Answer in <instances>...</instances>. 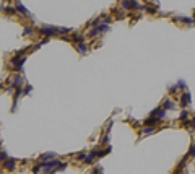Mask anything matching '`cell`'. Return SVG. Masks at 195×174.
Wrapping results in <instances>:
<instances>
[{
	"instance_id": "obj_18",
	"label": "cell",
	"mask_w": 195,
	"mask_h": 174,
	"mask_svg": "<svg viewBox=\"0 0 195 174\" xmlns=\"http://www.w3.org/2000/svg\"><path fill=\"white\" fill-rule=\"evenodd\" d=\"M184 125H185L187 129H192V130H194V129H195V117H194V119H188V121L185 122Z\"/></svg>"
},
{
	"instance_id": "obj_6",
	"label": "cell",
	"mask_w": 195,
	"mask_h": 174,
	"mask_svg": "<svg viewBox=\"0 0 195 174\" xmlns=\"http://www.w3.org/2000/svg\"><path fill=\"white\" fill-rule=\"evenodd\" d=\"M176 106H177V103L172 101L171 98H166L164 101H162V109H164V111H174Z\"/></svg>"
},
{
	"instance_id": "obj_10",
	"label": "cell",
	"mask_w": 195,
	"mask_h": 174,
	"mask_svg": "<svg viewBox=\"0 0 195 174\" xmlns=\"http://www.w3.org/2000/svg\"><path fill=\"white\" fill-rule=\"evenodd\" d=\"M15 8H16V12H18V13L25 15V17H31V13H29V12L26 10L23 4H15Z\"/></svg>"
},
{
	"instance_id": "obj_4",
	"label": "cell",
	"mask_w": 195,
	"mask_h": 174,
	"mask_svg": "<svg viewBox=\"0 0 195 174\" xmlns=\"http://www.w3.org/2000/svg\"><path fill=\"white\" fill-rule=\"evenodd\" d=\"M150 116H151V117H158L159 121H162V119L166 117V111L162 109V106H159V108L153 109V111L150 112Z\"/></svg>"
},
{
	"instance_id": "obj_25",
	"label": "cell",
	"mask_w": 195,
	"mask_h": 174,
	"mask_svg": "<svg viewBox=\"0 0 195 174\" xmlns=\"http://www.w3.org/2000/svg\"><path fill=\"white\" fill-rule=\"evenodd\" d=\"M5 12H6V13H8V15H12V13H15L16 10H13L12 7H6V8H5Z\"/></svg>"
},
{
	"instance_id": "obj_12",
	"label": "cell",
	"mask_w": 195,
	"mask_h": 174,
	"mask_svg": "<svg viewBox=\"0 0 195 174\" xmlns=\"http://www.w3.org/2000/svg\"><path fill=\"white\" fill-rule=\"evenodd\" d=\"M55 156H57V153H44V155H41V161H52V160H55Z\"/></svg>"
},
{
	"instance_id": "obj_20",
	"label": "cell",
	"mask_w": 195,
	"mask_h": 174,
	"mask_svg": "<svg viewBox=\"0 0 195 174\" xmlns=\"http://www.w3.org/2000/svg\"><path fill=\"white\" fill-rule=\"evenodd\" d=\"M32 33H34L32 26H26V28H25V31H23V34H25V36H29V34H32Z\"/></svg>"
},
{
	"instance_id": "obj_23",
	"label": "cell",
	"mask_w": 195,
	"mask_h": 174,
	"mask_svg": "<svg viewBox=\"0 0 195 174\" xmlns=\"http://www.w3.org/2000/svg\"><path fill=\"white\" fill-rule=\"evenodd\" d=\"M93 174H103V168H101V166H96L93 169Z\"/></svg>"
},
{
	"instance_id": "obj_19",
	"label": "cell",
	"mask_w": 195,
	"mask_h": 174,
	"mask_svg": "<svg viewBox=\"0 0 195 174\" xmlns=\"http://www.w3.org/2000/svg\"><path fill=\"white\" fill-rule=\"evenodd\" d=\"M179 119H181V121L185 124V122L188 121V112H187V111H182V112H181V116H179Z\"/></svg>"
},
{
	"instance_id": "obj_14",
	"label": "cell",
	"mask_w": 195,
	"mask_h": 174,
	"mask_svg": "<svg viewBox=\"0 0 195 174\" xmlns=\"http://www.w3.org/2000/svg\"><path fill=\"white\" fill-rule=\"evenodd\" d=\"M176 85H177V88L179 90H182V91H187V83H185V80H179L177 83H176Z\"/></svg>"
},
{
	"instance_id": "obj_9",
	"label": "cell",
	"mask_w": 195,
	"mask_h": 174,
	"mask_svg": "<svg viewBox=\"0 0 195 174\" xmlns=\"http://www.w3.org/2000/svg\"><path fill=\"white\" fill-rule=\"evenodd\" d=\"M174 21H182L184 25H188V26L194 25V18L192 17H174Z\"/></svg>"
},
{
	"instance_id": "obj_8",
	"label": "cell",
	"mask_w": 195,
	"mask_h": 174,
	"mask_svg": "<svg viewBox=\"0 0 195 174\" xmlns=\"http://www.w3.org/2000/svg\"><path fill=\"white\" fill-rule=\"evenodd\" d=\"M159 122H161V121H159L158 117H151V116L145 119V125H146V127H156Z\"/></svg>"
},
{
	"instance_id": "obj_3",
	"label": "cell",
	"mask_w": 195,
	"mask_h": 174,
	"mask_svg": "<svg viewBox=\"0 0 195 174\" xmlns=\"http://www.w3.org/2000/svg\"><path fill=\"white\" fill-rule=\"evenodd\" d=\"M122 8L124 10H132V8H143V10H145L146 7H143L138 2H129V0H127V2H122Z\"/></svg>"
},
{
	"instance_id": "obj_17",
	"label": "cell",
	"mask_w": 195,
	"mask_h": 174,
	"mask_svg": "<svg viewBox=\"0 0 195 174\" xmlns=\"http://www.w3.org/2000/svg\"><path fill=\"white\" fill-rule=\"evenodd\" d=\"M8 158H10V156H8V153H6V151H3V150H0V163H2V164H3V163H5V161H6V160H8Z\"/></svg>"
},
{
	"instance_id": "obj_24",
	"label": "cell",
	"mask_w": 195,
	"mask_h": 174,
	"mask_svg": "<svg viewBox=\"0 0 195 174\" xmlns=\"http://www.w3.org/2000/svg\"><path fill=\"white\" fill-rule=\"evenodd\" d=\"M101 143H103V145L109 143V135H104V137H103V140H101Z\"/></svg>"
},
{
	"instance_id": "obj_13",
	"label": "cell",
	"mask_w": 195,
	"mask_h": 174,
	"mask_svg": "<svg viewBox=\"0 0 195 174\" xmlns=\"http://www.w3.org/2000/svg\"><path fill=\"white\" fill-rule=\"evenodd\" d=\"M72 41L75 43V46H77V44H83L84 36H81V34H73V36H72Z\"/></svg>"
},
{
	"instance_id": "obj_11",
	"label": "cell",
	"mask_w": 195,
	"mask_h": 174,
	"mask_svg": "<svg viewBox=\"0 0 195 174\" xmlns=\"http://www.w3.org/2000/svg\"><path fill=\"white\" fill-rule=\"evenodd\" d=\"M77 51L81 54V56H84V54H88V51H90V47H88V44L86 43H83V44H77Z\"/></svg>"
},
{
	"instance_id": "obj_16",
	"label": "cell",
	"mask_w": 195,
	"mask_h": 174,
	"mask_svg": "<svg viewBox=\"0 0 195 174\" xmlns=\"http://www.w3.org/2000/svg\"><path fill=\"white\" fill-rule=\"evenodd\" d=\"M187 158H195V143H192L188 147V153H187Z\"/></svg>"
},
{
	"instance_id": "obj_2",
	"label": "cell",
	"mask_w": 195,
	"mask_h": 174,
	"mask_svg": "<svg viewBox=\"0 0 195 174\" xmlns=\"http://www.w3.org/2000/svg\"><path fill=\"white\" fill-rule=\"evenodd\" d=\"M25 62H26V57L25 56H15L12 60H10V67H12L13 70H16V72H21Z\"/></svg>"
},
{
	"instance_id": "obj_15",
	"label": "cell",
	"mask_w": 195,
	"mask_h": 174,
	"mask_svg": "<svg viewBox=\"0 0 195 174\" xmlns=\"http://www.w3.org/2000/svg\"><path fill=\"white\" fill-rule=\"evenodd\" d=\"M155 132H156L155 127H146V125H145V129L142 130V134L143 135H150V134H155Z\"/></svg>"
},
{
	"instance_id": "obj_26",
	"label": "cell",
	"mask_w": 195,
	"mask_h": 174,
	"mask_svg": "<svg viewBox=\"0 0 195 174\" xmlns=\"http://www.w3.org/2000/svg\"><path fill=\"white\" fill-rule=\"evenodd\" d=\"M192 18H194V25H195V12H194V15H192Z\"/></svg>"
},
{
	"instance_id": "obj_5",
	"label": "cell",
	"mask_w": 195,
	"mask_h": 174,
	"mask_svg": "<svg viewBox=\"0 0 195 174\" xmlns=\"http://www.w3.org/2000/svg\"><path fill=\"white\" fill-rule=\"evenodd\" d=\"M192 103V96H190V93L188 91H185V93H182V96H181V101H179V104L182 106V108H187L188 104Z\"/></svg>"
},
{
	"instance_id": "obj_7",
	"label": "cell",
	"mask_w": 195,
	"mask_h": 174,
	"mask_svg": "<svg viewBox=\"0 0 195 174\" xmlns=\"http://www.w3.org/2000/svg\"><path fill=\"white\" fill-rule=\"evenodd\" d=\"M16 163H18V161H16L15 158H8V160L3 163V168L8 169V171H13V169H16Z\"/></svg>"
},
{
	"instance_id": "obj_21",
	"label": "cell",
	"mask_w": 195,
	"mask_h": 174,
	"mask_svg": "<svg viewBox=\"0 0 195 174\" xmlns=\"http://www.w3.org/2000/svg\"><path fill=\"white\" fill-rule=\"evenodd\" d=\"M171 95H174V93H177L179 91V88H177V85H169V90H168Z\"/></svg>"
},
{
	"instance_id": "obj_22",
	"label": "cell",
	"mask_w": 195,
	"mask_h": 174,
	"mask_svg": "<svg viewBox=\"0 0 195 174\" xmlns=\"http://www.w3.org/2000/svg\"><path fill=\"white\" fill-rule=\"evenodd\" d=\"M31 91H32V86L28 85V86H25V90H23V95H29Z\"/></svg>"
},
{
	"instance_id": "obj_1",
	"label": "cell",
	"mask_w": 195,
	"mask_h": 174,
	"mask_svg": "<svg viewBox=\"0 0 195 174\" xmlns=\"http://www.w3.org/2000/svg\"><path fill=\"white\" fill-rule=\"evenodd\" d=\"M39 33L42 34V36H47L52 38V36H57V34H62V36H67L68 33H72L70 28H60V26H49V25H46V26H41L39 28Z\"/></svg>"
}]
</instances>
